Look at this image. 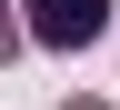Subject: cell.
Returning <instances> with one entry per match:
<instances>
[{
  "instance_id": "obj_2",
  "label": "cell",
  "mask_w": 120,
  "mask_h": 110,
  "mask_svg": "<svg viewBox=\"0 0 120 110\" xmlns=\"http://www.w3.org/2000/svg\"><path fill=\"white\" fill-rule=\"evenodd\" d=\"M70 110H100V100H70Z\"/></svg>"
},
{
  "instance_id": "obj_1",
  "label": "cell",
  "mask_w": 120,
  "mask_h": 110,
  "mask_svg": "<svg viewBox=\"0 0 120 110\" xmlns=\"http://www.w3.org/2000/svg\"><path fill=\"white\" fill-rule=\"evenodd\" d=\"M20 10H30V40L40 50H90L110 30V0H20Z\"/></svg>"
}]
</instances>
